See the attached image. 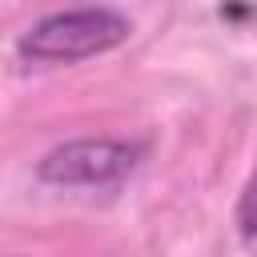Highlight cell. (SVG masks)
Listing matches in <instances>:
<instances>
[{"instance_id": "cell-1", "label": "cell", "mask_w": 257, "mask_h": 257, "mask_svg": "<svg viewBox=\"0 0 257 257\" xmlns=\"http://www.w3.org/2000/svg\"><path fill=\"white\" fill-rule=\"evenodd\" d=\"M128 36H133V20L120 8L96 4V8H68L40 16L28 32L16 36V52L36 64H76L124 44Z\"/></svg>"}, {"instance_id": "cell-2", "label": "cell", "mask_w": 257, "mask_h": 257, "mask_svg": "<svg viewBox=\"0 0 257 257\" xmlns=\"http://www.w3.org/2000/svg\"><path fill=\"white\" fill-rule=\"evenodd\" d=\"M145 157L141 141L116 137H76L48 149L36 161V177L44 185H116Z\"/></svg>"}, {"instance_id": "cell-3", "label": "cell", "mask_w": 257, "mask_h": 257, "mask_svg": "<svg viewBox=\"0 0 257 257\" xmlns=\"http://www.w3.org/2000/svg\"><path fill=\"white\" fill-rule=\"evenodd\" d=\"M233 225H237V237H241L245 253L257 257V169L241 185V197H237V209H233Z\"/></svg>"}]
</instances>
